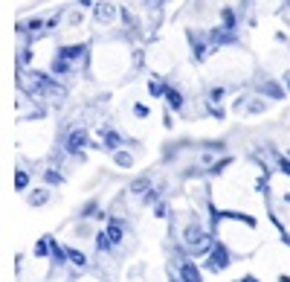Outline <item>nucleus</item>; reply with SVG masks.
I'll use <instances>...</instances> for the list:
<instances>
[{"instance_id":"obj_10","label":"nucleus","mask_w":290,"mask_h":282,"mask_svg":"<svg viewBox=\"0 0 290 282\" xmlns=\"http://www.w3.org/2000/svg\"><path fill=\"white\" fill-rule=\"evenodd\" d=\"M122 233H125V227H122L119 221H113L110 227H107V236H110V242L116 245V242H122Z\"/></svg>"},{"instance_id":"obj_16","label":"nucleus","mask_w":290,"mask_h":282,"mask_svg":"<svg viewBox=\"0 0 290 282\" xmlns=\"http://www.w3.org/2000/svg\"><path fill=\"white\" fill-rule=\"evenodd\" d=\"M47 183H61V175H58V172H47Z\"/></svg>"},{"instance_id":"obj_15","label":"nucleus","mask_w":290,"mask_h":282,"mask_svg":"<svg viewBox=\"0 0 290 282\" xmlns=\"http://www.w3.org/2000/svg\"><path fill=\"white\" fill-rule=\"evenodd\" d=\"M131 189H134L137 195H142V192L148 189V181H137V183H134V186H131Z\"/></svg>"},{"instance_id":"obj_18","label":"nucleus","mask_w":290,"mask_h":282,"mask_svg":"<svg viewBox=\"0 0 290 282\" xmlns=\"http://www.w3.org/2000/svg\"><path fill=\"white\" fill-rule=\"evenodd\" d=\"M70 23L79 26V23H82V12H70Z\"/></svg>"},{"instance_id":"obj_20","label":"nucleus","mask_w":290,"mask_h":282,"mask_svg":"<svg viewBox=\"0 0 290 282\" xmlns=\"http://www.w3.org/2000/svg\"><path fill=\"white\" fill-rule=\"evenodd\" d=\"M258 111H264V102H253L250 105V114H258Z\"/></svg>"},{"instance_id":"obj_14","label":"nucleus","mask_w":290,"mask_h":282,"mask_svg":"<svg viewBox=\"0 0 290 282\" xmlns=\"http://www.w3.org/2000/svg\"><path fill=\"white\" fill-rule=\"evenodd\" d=\"M26 181H29V178H26V172L20 169V172L15 175V186H17V189H26Z\"/></svg>"},{"instance_id":"obj_3","label":"nucleus","mask_w":290,"mask_h":282,"mask_svg":"<svg viewBox=\"0 0 290 282\" xmlns=\"http://www.w3.org/2000/svg\"><path fill=\"white\" fill-rule=\"evenodd\" d=\"M93 17H96V23H113L116 20V6L113 3H99L93 9Z\"/></svg>"},{"instance_id":"obj_12","label":"nucleus","mask_w":290,"mask_h":282,"mask_svg":"<svg viewBox=\"0 0 290 282\" xmlns=\"http://www.w3.org/2000/svg\"><path fill=\"white\" fill-rule=\"evenodd\" d=\"M104 146H107V149H119L122 137L119 134H113V131H104Z\"/></svg>"},{"instance_id":"obj_7","label":"nucleus","mask_w":290,"mask_h":282,"mask_svg":"<svg viewBox=\"0 0 290 282\" xmlns=\"http://www.w3.org/2000/svg\"><path fill=\"white\" fill-rule=\"evenodd\" d=\"M47 198H50V189H35V192H29V207H41V204H47Z\"/></svg>"},{"instance_id":"obj_5","label":"nucleus","mask_w":290,"mask_h":282,"mask_svg":"<svg viewBox=\"0 0 290 282\" xmlns=\"http://www.w3.org/2000/svg\"><path fill=\"white\" fill-rule=\"evenodd\" d=\"M180 274H183V282H200V274L192 262H180Z\"/></svg>"},{"instance_id":"obj_13","label":"nucleus","mask_w":290,"mask_h":282,"mask_svg":"<svg viewBox=\"0 0 290 282\" xmlns=\"http://www.w3.org/2000/svg\"><path fill=\"white\" fill-rule=\"evenodd\" d=\"M67 256H70V262H73V265H85V262H87L82 250H67Z\"/></svg>"},{"instance_id":"obj_9","label":"nucleus","mask_w":290,"mask_h":282,"mask_svg":"<svg viewBox=\"0 0 290 282\" xmlns=\"http://www.w3.org/2000/svg\"><path fill=\"white\" fill-rule=\"evenodd\" d=\"M61 55H64L67 61H79V58L85 55V47H64V50H61Z\"/></svg>"},{"instance_id":"obj_21","label":"nucleus","mask_w":290,"mask_h":282,"mask_svg":"<svg viewBox=\"0 0 290 282\" xmlns=\"http://www.w3.org/2000/svg\"><path fill=\"white\" fill-rule=\"evenodd\" d=\"M154 3H157V6H163V3H166V0H154Z\"/></svg>"},{"instance_id":"obj_17","label":"nucleus","mask_w":290,"mask_h":282,"mask_svg":"<svg viewBox=\"0 0 290 282\" xmlns=\"http://www.w3.org/2000/svg\"><path fill=\"white\" fill-rule=\"evenodd\" d=\"M221 96H223V90L221 87H215V90L209 93V102H221Z\"/></svg>"},{"instance_id":"obj_1","label":"nucleus","mask_w":290,"mask_h":282,"mask_svg":"<svg viewBox=\"0 0 290 282\" xmlns=\"http://www.w3.org/2000/svg\"><path fill=\"white\" fill-rule=\"evenodd\" d=\"M183 239H186V245L192 248V253H203V250L212 248V239H209V233H203L197 224H189L186 233H183Z\"/></svg>"},{"instance_id":"obj_4","label":"nucleus","mask_w":290,"mask_h":282,"mask_svg":"<svg viewBox=\"0 0 290 282\" xmlns=\"http://www.w3.org/2000/svg\"><path fill=\"white\" fill-rule=\"evenodd\" d=\"M87 146V134L79 128V131H70V137H67V149L76 154V151H82Z\"/></svg>"},{"instance_id":"obj_2","label":"nucleus","mask_w":290,"mask_h":282,"mask_svg":"<svg viewBox=\"0 0 290 282\" xmlns=\"http://www.w3.org/2000/svg\"><path fill=\"white\" fill-rule=\"evenodd\" d=\"M229 265V253L221 248V245H215V248H209V259H206V268L215 274V271H223V268Z\"/></svg>"},{"instance_id":"obj_8","label":"nucleus","mask_w":290,"mask_h":282,"mask_svg":"<svg viewBox=\"0 0 290 282\" xmlns=\"http://www.w3.org/2000/svg\"><path fill=\"white\" fill-rule=\"evenodd\" d=\"M113 163H116L119 169H131L134 166V157H131L128 151H116V154H113Z\"/></svg>"},{"instance_id":"obj_22","label":"nucleus","mask_w":290,"mask_h":282,"mask_svg":"<svg viewBox=\"0 0 290 282\" xmlns=\"http://www.w3.org/2000/svg\"><path fill=\"white\" fill-rule=\"evenodd\" d=\"M171 282H177V280H171Z\"/></svg>"},{"instance_id":"obj_6","label":"nucleus","mask_w":290,"mask_h":282,"mask_svg":"<svg viewBox=\"0 0 290 282\" xmlns=\"http://www.w3.org/2000/svg\"><path fill=\"white\" fill-rule=\"evenodd\" d=\"M261 93H267V96H273V99H282V96H285V90L276 82H261Z\"/></svg>"},{"instance_id":"obj_19","label":"nucleus","mask_w":290,"mask_h":282,"mask_svg":"<svg viewBox=\"0 0 290 282\" xmlns=\"http://www.w3.org/2000/svg\"><path fill=\"white\" fill-rule=\"evenodd\" d=\"M134 114L137 116H148V108H145V105H134Z\"/></svg>"},{"instance_id":"obj_11","label":"nucleus","mask_w":290,"mask_h":282,"mask_svg":"<svg viewBox=\"0 0 290 282\" xmlns=\"http://www.w3.org/2000/svg\"><path fill=\"white\" fill-rule=\"evenodd\" d=\"M166 99H169L171 108H180V105H183V96H180L174 87H166Z\"/></svg>"}]
</instances>
